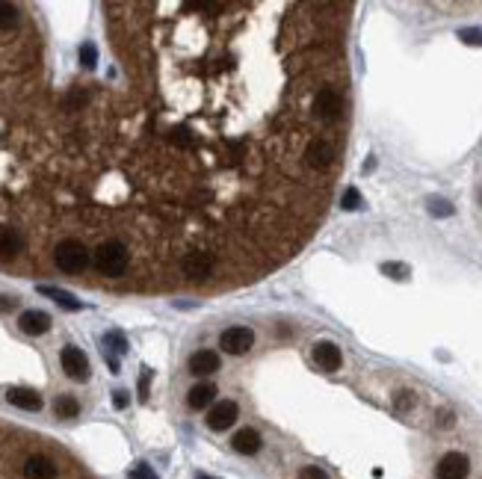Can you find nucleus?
Instances as JSON below:
<instances>
[{"label": "nucleus", "mask_w": 482, "mask_h": 479, "mask_svg": "<svg viewBox=\"0 0 482 479\" xmlns=\"http://www.w3.org/2000/svg\"><path fill=\"white\" fill-rule=\"evenodd\" d=\"M314 112L323 122H338L343 115V98L338 89H320L317 98H314Z\"/></svg>", "instance_id": "nucleus-3"}, {"label": "nucleus", "mask_w": 482, "mask_h": 479, "mask_svg": "<svg viewBox=\"0 0 482 479\" xmlns=\"http://www.w3.org/2000/svg\"><path fill=\"white\" fill-rule=\"evenodd\" d=\"M148 382H151V370L142 367V376H139V400H148Z\"/></svg>", "instance_id": "nucleus-29"}, {"label": "nucleus", "mask_w": 482, "mask_h": 479, "mask_svg": "<svg viewBox=\"0 0 482 479\" xmlns=\"http://www.w3.org/2000/svg\"><path fill=\"white\" fill-rule=\"evenodd\" d=\"M18 328L24 335H45L47 328H51V317H47L45 311H24L21 313V320H18Z\"/></svg>", "instance_id": "nucleus-10"}, {"label": "nucleus", "mask_w": 482, "mask_h": 479, "mask_svg": "<svg viewBox=\"0 0 482 479\" xmlns=\"http://www.w3.org/2000/svg\"><path fill=\"white\" fill-rule=\"evenodd\" d=\"M468 473H471V461H468V456L464 453H447L441 461H438V468H435V479H468Z\"/></svg>", "instance_id": "nucleus-6"}, {"label": "nucleus", "mask_w": 482, "mask_h": 479, "mask_svg": "<svg viewBox=\"0 0 482 479\" xmlns=\"http://www.w3.org/2000/svg\"><path fill=\"white\" fill-rule=\"evenodd\" d=\"M459 39L464 42V45H482V30L479 27H464V30H459Z\"/></svg>", "instance_id": "nucleus-24"}, {"label": "nucleus", "mask_w": 482, "mask_h": 479, "mask_svg": "<svg viewBox=\"0 0 482 479\" xmlns=\"http://www.w3.org/2000/svg\"><path fill=\"white\" fill-rule=\"evenodd\" d=\"M54 411H57V417H65V420H71V417H77L80 415V403L74 400V396H59V400L54 403Z\"/></svg>", "instance_id": "nucleus-19"}, {"label": "nucleus", "mask_w": 482, "mask_h": 479, "mask_svg": "<svg viewBox=\"0 0 482 479\" xmlns=\"http://www.w3.org/2000/svg\"><path fill=\"white\" fill-rule=\"evenodd\" d=\"M80 62H83V69H95V65H98V47L92 42L80 45Z\"/></svg>", "instance_id": "nucleus-21"}, {"label": "nucleus", "mask_w": 482, "mask_h": 479, "mask_svg": "<svg viewBox=\"0 0 482 479\" xmlns=\"http://www.w3.org/2000/svg\"><path fill=\"white\" fill-rule=\"evenodd\" d=\"M130 479H157V473L151 471V465L139 461V465H134V471H130Z\"/></svg>", "instance_id": "nucleus-27"}, {"label": "nucleus", "mask_w": 482, "mask_h": 479, "mask_svg": "<svg viewBox=\"0 0 482 479\" xmlns=\"http://www.w3.org/2000/svg\"><path fill=\"white\" fill-rule=\"evenodd\" d=\"M15 302H18V299H12V296H0V311H12Z\"/></svg>", "instance_id": "nucleus-32"}, {"label": "nucleus", "mask_w": 482, "mask_h": 479, "mask_svg": "<svg viewBox=\"0 0 482 479\" xmlns=\"http://www.w3.org/2000/svg\"><path fill=\"white\" fill-rule=\"evenodd\" d=\"M127 403H130V400H127V391H115V393H113V405L119 408V411L127 408Z\"/></svg>", "instance_id": "nucleus-30"}, {"label": "nucleus", "mask_w": 482, "mask_h": 479, "mask_svg": "<svg viewBox=\"0 0 482 479\" xmlns=\"http://www.w3.org/2000/svg\"><path fill=\"white\" fill-rule=\"evenodd\" d=\"M24 476L27 479H57V465L45 456H30L24 461Z\"/></svg>", "instance_id": "nucleus-11"}, {"label": "nucleus", "mask_w": 482, "mask_h": 479, "mask_svg": "<svg viewBox=\"0 0 482 479\" xmlns=\"http://www.w3.org/2000/svg\"><path fill=\"white\" fill-rule=\"evenodd\" d=\"M429 213L432 217H453V204L444 202V198H429Z\"/></svg>", "instance_id": "nucleus-22"}, {"label": "nucleus", "mask_w": 482, "mask_h": 479, "mask_svg": "<svg viewBox=\"0 0 482 479\" xmlns=\"http://www.w3.org/2000/svg\"><path fill=\"white\" fill-rule=\"evenodd\" d=\"M299 479H328V473H326L323 468H314V465H308V468H302V471H299Z\"/></svg>", "instance_id": "nucleus-28"}, {"label": "nucleus", "mask_w": 482, "mask_h": 479, "mask_svg": "<svg viewBox=\"0 0 482 479\" xmlns=\"http://www.w3.org/2000/svg\"><path fill=\"white\" fill-rule=\"evenodd\" d=\"M127 249L122 243H115V240H110V243H101L95 249V267H98V272L101 275H110V278H119L125 270H127Z\"/></svg>", "instance_id": "nucleus-1"}, {"label": "nucleus", "mask_w": 482, "mask_h": 479, "mask_svg": "<svg viewBox=\"0 0 482 479\" xmlns=\"http://www.w3.org/2000/svg\"><path fill=\"white\" fill-rule=\"evenodd\" d=\"M219 346L228 355H243V352H248L255 346V335H252V328H246V325L225 328L222 337H219Z\"/></svg>", "instance_id": "nucleus-4"}, {"label": "nucleus", "mask_w": 482, "mask_h": 479, "mask_svg": "<svg viewBox=\"0 0 482 479\" xmlns=\"http://www.w3.org/2000/svg\"><path fill=\"white\" fill-rule=\"evenodd\" d=\"M305 157H308V166L326 169V166H331V160H335V148H331V142H326V139H314L308 145Z\"/></svg>", "instance_id": "nucleus-9"}, {"label": "nucleus", "mask_w": 482, "mask_h": 479, "mask_svg": "<svg viewBox=\"0 0 482 479\" xmlns=\"http://www.w3.org/2000/svg\"><path fill=\"white\" fill-rule=\"evenodd\" d=\"M213 396H216V388L205 382V385H195V388L187 393V403H190V408L202 411V408H207V405L213 403Z\"/></svg>", "instance_id": "nucleus-17"}, {"label": "nucleus", "mask_w": 482, "mask_h": 479, "mask_svg": "<svg viewBox=\"0 0 482 479\" xmlns=\"http://www.w3.org/2000/svg\"><path fill=\"white\" fill-rule=\"evenodd\" d=\"M396 405H400V408H408V405H411V396H408V393H403L400 400H396Z\"/></svg>", "instance_id": "nucleus-33"}, {"label": "nucleus", "mask_w": 482, "mask_h": 479, "mask_svg": "<svg viewBox=\"0 0 482 479\" xmlns=\"http://www.w3.org/2000/svg\"><path fill=\"white\" fill-rule=\"evenodd\" d=\"M21 246H24V240H21V234L15 228H0V258H15L21 252Z\"/></svg>", "instance_id": "nucleus-16"}, {"label": "nucleus", "mask_w": 482, "mask_h": 479, "mask_svg": "<svg viewBox=\"0 0 482 479\" xmlns=\"http://www.w3.org/2000/svg\"><path fill=\"white\" fill-rule=\"evenodd\" d=\"M314 361H317V364H320L326 373H335V370H340V364H343V352H340L338 343L320 340L317 346H314Z\"/></svg>", "instance_id": "nucleus-8"}, {"label": "nucleus", "mask_w": 482, "mask_h": 479, "mask_svg": "<svg viewBox=\"0 0 482 479\" xmlns=\"http://www.w3.org/2000/svg\"><path fill=\"white\" fill-rule=\"evenodd\" d=\"M210 270H213V258L207 252H190L184 258V272L190 278H207Z\"/></svg>", "instance_id": "nucleus-13"}, {"label": "nucleus", "mask_w": 482, "mask_h": 479, "mask_svg": "<svg viewBox=\"0 0 482 479\" xmlns=\"http://www.w3.org/2000/svg\"><path fill=\"white\" fill-rule=\"evenodd\" d=\"M358 207H361V192L355 187H349L343 192V210H358Z\"/></svg>", "instance_id": "nucleus-25"}, {"label": "nucleus", "mask_w": 482, "mask_h": 479, "mask_svg": "<svg viewBox=\"0 0 482 479\" xmlns=\"http://www.w3.org/2000/svg\"><path fill=\"white\" fill-rule=\"evenodd\" d=\"M237 417H240L237 403L222 400V403H216V405L207 411V426L213 429V432H225L228 426H234V420H237Z\"/></svg>", "instance_id": "nucleus-7"}, {"label": "nucleus", "mask_w": 482, "mask_h": 479, "mask_svg": "<svg viewBox=\"0 0 482 479\" xmlns=\"http://www.w3.org/2000/svg\"><path fill=\"white\" fill-rule=\"evenodd\" d=\"M231 447H234L237 453H243V456H255V453L260 450V435L255 432L252 426L240 429V432L234 435V441H231Z\"/></svg>", "instance_id": "nucleus-15"}, {"label": "nucleus", "mask_w": 482, "mask_h": 479, "mask_svg": "<svg viewBox=\"0 0 482 479\" xmlns=\"http://www.w3.org/2000/svg\"><path fill=\"white\" fill-rule=\"evenodd\" d=\"M381 272L391 275V278H406L408 267H406V263H381Z\"/></svg>", "instance_id": "nucleus-26"}, {"label": "nucleus", "mask_w": 482, "mask_h": 479, "mask_svg": "<svg viewBox=\"0 0 482 479\" xmlns=\"http://www.w3.org/2000/svg\"><path fill=\"white\" fill-rule=\"evenodd\" d=\"M39 293H42V296H51V299H54L59 308H65V311H80V308H83L69 290H59V287H47V284H42Z\"/></svg>", "instance_id": "nucleus-18"}, {"label": "nucleus", "mask_w": 482, "mask_h": 479, "mask_svg": "<svg viewBox=\"0 0 482 479\" xmlns=\"http://www.w3.org/2000/svg\"><path fill=\"white\" fill-rule=\"evenodd\" d=\"M59 361H62L65 376L74 379V382H86L89 379V358L83 355L77 346H65V350L59 352Z\"/></svg>", "instance_id": "nucleus-5"}, {"label": "nucleus", "mask_w": 482, "mask_h": 479, "mask_svg": "<svg viewBox=\"0 0 482 479\" xmlns=\"http://www.w3.org/2000/svg\"><path fill=\"white\" fill-rule=\"evenodd\" d=\"M195 479H216V476H207V473H198Z\"/></svg>", "instance_id": "nucleus-34"}, {"label": "nucleus", "mask_w": 482, "mask_h": 479, "mask_svg": "<svg viewBox=\"0 0 482 479\" xmlns=\"http://www.w3.org/2000/svg\"><path fill=\"white\" fill-rule=\"evenodd\" d=\"M104 358H107V364H110V373H119V358H115V352L104 350Z\"/></svg>", "instance_id": "nucleus-31"}, {"label": "nucleus", "mask_w": 482, "mask_h": 479, "mask_svg": "<svg viewBox=\"0 0 482 479\" xmlns=\"http://www.w3.org/2000/svg\"><path fill=\"white\" fill-rule=\"evenodd\" d=\"M6 400L15 405V408H24V411H39L42 408V396L30 388H9L6 391Z\"/></svg>", "instance_id": "nucleus-14"}, {"label": "nucleus", "mask_w": 482, "mask_h": 479, "mask_svg": "<svg viewBox=\"0 0 482 479\" xmlns=\"http://www.w3.org/2000/svg\"><path fill=\"white\" fill-rule=\"evenodd\" d=\"M15 21H18V9L12 4H0V27L9 30V27H15Z\"/></svg>", "instance_id": "nucleus-23"}, {"label": "nucleus", "mask_w": 482, "mask_h": 479, "mask_svg": "<svg viewBox=\"0 0 482 479\" xmlns=\"http://www.w3.org/2000/svg\"><path fill=\"white\" fill-rule=\"evenodd\" d=\"M219 370V355L210 352V350H198L190 355V373L195 376H210Z\"/></svg>", "instance_id": "nucleus-12"}, {"label": "nucleus", "mask_w": 482, "mask_h": 479, "mask_svg": "<svg viewBox=\"0 0 482 479\" xmlns=\"http://www.w3.org/2000/svg\"><path fill=\"white\" fill-rule=\"evenodd\" d=\"M104 346H107L110 352H115V355H125V352H127V337H125L122 332H107Z\"/></svg>", "instance_id": "nucleus-20"}, {"label": "nucleus", "mask_w": 482, "mask_h": 479, "mask_svg": "<svg viewBox=\"0 0 482 479\" xmlns=\"http://www.w3.org/2000/svg\"><path fill=\"white\" fill-rule=\"evenodd\" d=\"M54 260L62 272H83L89 267V249L80 240H62L54 252Z\"/></svg>", "instance_id": "nucleus-2"}]
</instances>
